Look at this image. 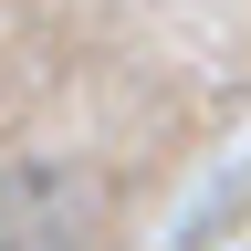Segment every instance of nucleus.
Masks as SVG:
<instances>
[{
  "mask_svg": "<svg viewBox=\"0 0 251 251\" xmlns=\"http://www.w3.org/2000/svg\"><path fill=\"white\" fill-rule=\"evenodd\" d=\"M0 251H94L84 178L63 157H0Z\"/></svg>",
  "mask_w": 251,
  "mask_h": 251,
  "instance_id": "obj_1",
  "label": "nucleus"
}]
</instances>
